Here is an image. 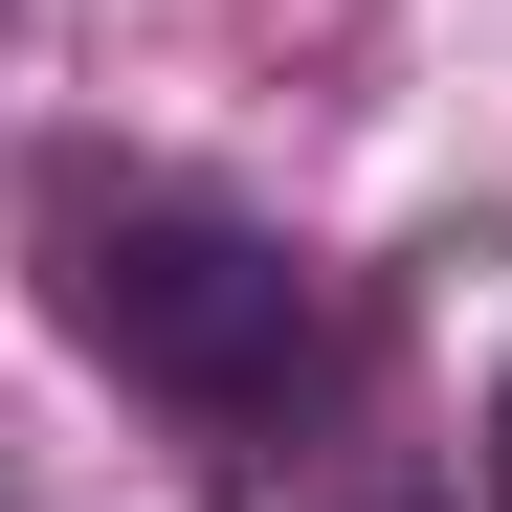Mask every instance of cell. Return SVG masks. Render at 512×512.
<instances>
[{
	"mask_svg": "<svg viewBox=\"0 0 512 512\" xmlns=\"http://www.w3.org/2000/svg\"><path fill=\"white\" fill-rule=\"evenodd\" d=\"M45 245H67V334L156 401H268L312 357V268L201 179H45Z\"/></svg>",
	"mask_w": 512,
	"mask_h": 512,
	"instance_id": "obj_1",
	"label": "cell"
},
{
	"mask_svg": "<svg viewBox=\"0 0 512 512\" xmlns=\"http://www.w3.org/2000/svg\"><path fill=\"white\" fill-rule=\"evenodd\" d=\"M490 512H512V379H490Z\"/></svg>",
	"mask_w": 512,
	"mask_h": 512,
	"instance_id": "obj_2",
	"label": "cell"
}]
</instances>
